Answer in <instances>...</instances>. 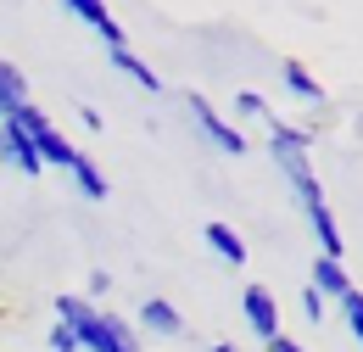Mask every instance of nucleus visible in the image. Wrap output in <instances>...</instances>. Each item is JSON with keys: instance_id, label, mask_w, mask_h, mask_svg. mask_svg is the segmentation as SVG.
<instances>
[{"instance_id": "nucleus-1", "label": "nucleus", "mask_w": 363, "mask_h": 352, "mask_svg": "<svg viewBox=\"0 0 363 352\" xmlns=\"http://www.w3.org/2000/svg\"><path fill=\"white\" fill-rule=\"evenodd\" d=\"M6 123H11V129H17L23 140H28V145H34V157H40V168H67V163L79 157V145H73L67 134L56 129V123L45 118V106H34V101H28L23 112H11Z\"/></svg>"}, {"instance_id": "nucleus-2", "label": "nucleus", "mask_w": 363, "mask_h": 352, "mask_svg": "<svg viewBox=\"0 0 363 352\" xmlns=\"http://www.w3.org/2000/svg\"><path fill=\"white\" fill-rule=\"evenodd\" d=\"M73 336H79V352H140L135 324L118 319V313H106V308H95Z\"/></svg>"}, {"instance_id": "nucleus-3", "label": "nucleus", "mask_w": 363, "mask_h": 352, "mask_svg": "<svg viewBox=\"0 0 363 352\" xmlns=\"http://www.w3.org/2000/svg\"><path fill=\"white\" fill-rule=\"evenodd\" d=\"M184 112H190V123H196V134H201L207 145H218L224 157H246V134L235 129L207 95H184Z\"/></svg>"}, {"instance_id": "nucleus-4", "label": "nucleus", "mask_w": 363, "mask_h": 352, "mask_svg": "<svg viewBox=\"0 0 363 352\" xmlns=\"http://www.w3.org/2000/svg\"><path fill=\"white\" fill-rule=\"evenodd\" d=\"M240 313H246V324H252L257 341H274V336H279V302H274L269 285H246V291H240Z\"/></svg>"}, {"instance_id": "nucleus-5", "label": "nucleus", "mask_w": 363, "mask_h": 352, "mask_svg": "<svg viewBox=\"0 0 363 352\" xmlns=\"http://www.w3.org/2000/svg\"><path fill=\"white\" fill-rule=\"evenodd\" d=\"M67 17H79L84 28H95V34L106 40V50H129V28H123L101 0H67Z\"/></svg>"}, {"instance_id": "nucleus-6", "label": "nucleus", "mask_w": 363, "mask_h": 352, "mask_svg": "<svg viewBox=\"0 0 363 352\" xmlns=\"http://www.w3.org/2000/svg\"><path fill=\"white\" fill-rule=\"evenodd\" d=\"M135 324L145 330V336H157V341H179L184 336V313L168 302V297H145L135 313Z\"/></svg>"}, {"instance_id": "nucleus-7", "label": "nucleus", "mask_w": 363, "mask_h": 352, "mask_svg": "<svg viewBox=\"0 0 363 352\" xmlns=\"http://www.w3.org/2000/svg\"><path fill=\"white\" fill-rule=\"evenodd\" d=\"M0 168H11V174H23V179H40V174H45L40 157H34V145L11 129V123H0Z\"/></svg>"}, {"instance_id": "nucleus-8", "label": "nucleus", "mask_w": 363, "mask_h": 352, "mask_svg": "<svg viewBox=\"0 0 363 352\" xmlns=\"http://www.w3.org/2000/svg\"><path fill=\"white\" fill-rule=\"evenodd\" d=\"M201 241H207V246H213V258H218V263H229V268H240L246 258H252V252H246V235H240V229H229L224 219L207 224V229H201Z\"/></svg>"}, {"instance_id": "nucleus-9", "label": "nucleus", "mask_w": 363, "mask_h": 352, "mask_svg": "<svg viewBox=\"0 0 363 352\" xmlns=\"http://www.w3.org/2000/svg\"><path fill=\"white\" fill-rule=\"evenodd\" d=\"M308 229H313V241H318V258H335V263H341L347 241H341V224H335V213H330V202L308 207Z\"/></svg>"}, {"instance_id": "nucleus-10", "label": "nucleus", "mask_w": 363, "mask_h": 352, "mask_svg": "<svg viewBox=\"0 0 363 352\" xmlns=\"http://www.w3.org/2000/svg\"><path fill=\"white\" fill-rule=\"evenodd\" d=\"M308 291H313V297H324V302H341V297L352 291L347 263H335V258H313V280H308Z\"/></svg>"}, {"instance_id": "nucleus-11", "label": "nucleus", "mask_w": 363, "mask_h": 352, "mask_svg": "<svg viewBox=\"0 0 363 352\" xmlns=\"http://www.w3.org/2000/svg\"><path fill=\"white\" fill-rule=\"evenodd\" d=\"M28 101H34V95H28V73H23L17 62L0 56V123H6L11 112H23Z\"/></svg>"}, {"instance_id": "nucleus-12", "label": "nucleus", "mask_w": 363, "mask_h": 352, "mask_svg": "<svg viewBox=\"0 0 363 352\" xmlns=\"http://www.w3.org/2000/svg\"><path fill=\"white\" fill-rule=\"evenodd\" d=\"M106 56H112V67H118L123 79H135L145 95H162V79H157V67H151L145 56H135V50H106Z\"/></svg>"}, {"instance_id": "nucleus-13", "label": "nucleus", "mask_w": 363, "mask_h": 352, "mask_svg": "<svg viewBox=\"0 0 363 352\" xmlns=\"http://www.w3.org/2000/svg\"><path fill=\"white\" fill-rule=\"evenodd\" d=\"M279 79H285V89H291V95H296V101H324V84H318L313 79V67H308V62H296V56H291V62H279Z\"/></svg>"}, {"instance_id": "nucleus-14", "label": "nucleus", "mask_w": 363, "mask_h": 352, "mask_svg": "<svg viewBox=\"0 0 363 352\" xmlns=\"http://www.w3.org/2000/svg\"><path fill=\"white\" fill-rule=\"evenodd\" d=\"M67 174H73V185H79V196H84V202H106V196H112V185H106V174L95 168V163L84 157V151H79V157L67 163Z\"/></svg>"}, {"instance_id": "nucleus-15", "label": "nucleus", "mask_w": 363, "mask_h": 352, "mask_svg": "<svg viewBox=\"0 0 363 352\" xmlns=\"http://www.w3.org/2000/svg\"><path fill=\"white\" fill-rule=\"evenodd\" d=\"M50 308H56V324H67V330H79V324H84V319L95 313V302H90V297H73V291H62V297H56Z\"/></svg>"}, {"instance_id": "nucleus-16", "label": "nucleus", "mask_w": 363, "mask_h": 352, "mask_svg": "<svg viewBox=\"0 0 363 352\" xmlns=\"http://www.w3.org/2000/svg\"><path fill=\"white\" fill-rule=\"evenodd\" d=\"M269 123V145H296V151H313V129H296V123H279V118H263Z\"/></svg>"}, {"instance_id": "nucleus-17", "label": "nucleus", "mask_w": 363, "mask_h": 352, "mask_svg": "<svg viewBox=\"0 0 363 352\" xmlns=\"http://www.w3.org/2000/svg\"><path fill=\"white\" fill-rule=\"evenodd\" d=\"M341 319H347V330L358 336V347H363V291H358V285L341 297Z\"/></svg>"}, {"instance_id": "nucleus-18", "label": "nucleus", "mask_w": 363, "mask_h": 352, "mask_svg": "<svg viewBox=\"0 0 363 352\" xmlns=\"http://www.w3.org/2000/svg\"><path fill=\"white\" fill-rule=\"evenodd\" d=\"M235 112H240V118H269V101H263L257 89H240V95H235Z\"/></svg>"}, {"instance_id": "nucleus-19", "label": "nucleus", "mask_w": 363, "mask_h": 352, "mask_svg": "<svg viewBox=\"0 0 363 352\" xmlns=\"http://www.w3.org/2000/svg\"><path fill=\"white\" fill-rule=\"evenodd\" d=\"M45 352H79V336H73L67 324H50L45 330Z\"/></svg>"}, {"instance_id": "nucleus-20", "label": "nucleus", "mask_w": 363, "mask_h": 352, "mask_svg": "<svg viewBox=\"0 0 363 352\" xmlns=\"http://www.w3.org/2000/svg\"><path fill=\"white\" fill-rule=\"evenodd\" d=\"M324 308H330L324 297H313V291H302V319H308V324H318V319H324Z\"/></svg>"}, {"instance_id": "nucleus-21", "label": "nucleus", "mask_w": 363, "mask_h": 352, "mask_svg": "<svg viewBox=\"0 0 363 352\" xmlns=\"http://www.w3.org/2000/svg\"><path fill=\"white\" fill-rule=\"evenodd\" d=\"M263 352H308V347H302V341H296V336H285V330H279V336H274V341H263Z\"/></svg>"}, {"instance_id": "nucleus-22", "label": "nucleus", "mask_w": 363, "mask_h": 352, "mask_svg": "<svg viewBox=\"0 0 363 352\" xmlns=\"http://www.w3.org/2000/svg\"><path fill=\"white\" fill-rule=\"evenodd\" d=\"M112 291V274L106 268H90V297H106Z\"/></svg>"}, {"instance_id": "nucleus-23", "label": "nucleus", "mask_w": 363, "mask_h": 352, "mask_svg": "<svg viewBox=\"0 0 363 352\" xmlns=\"http://www.w3.org/2000/svg\"><path fill=\"white\" fill-rule=\"evenodd\" d=\"M207 352H240V347H235V341H213Z\"/></svg>"}]
</instances>
